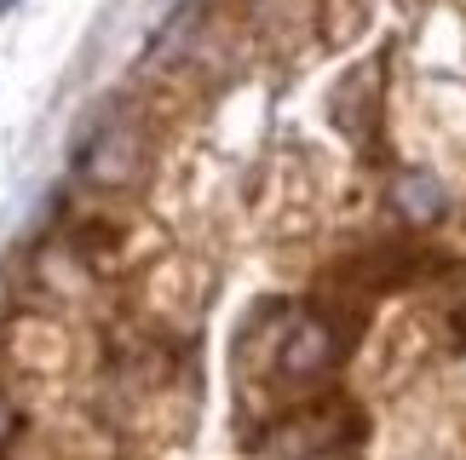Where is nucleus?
<instances>
[{"mask_svg": "<svg viewBox=\"0 0 466 460\" xmlns=\"http://www.w3.org/2000/svg\"><path fill=\"white\" fill-rule=\"evenodd\" d=\"M0 437H12V403L0 397Z\"/></svg>", "mask_w": 466, "mask_h": 460, "instance_id": "1", "label": "nucleus"}]
</instances>
